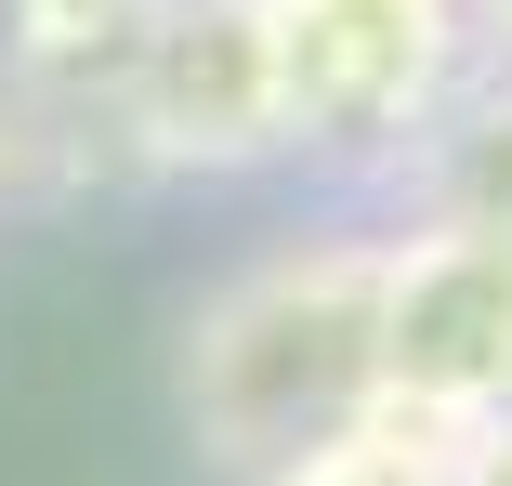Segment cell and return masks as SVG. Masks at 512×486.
Returning a JSON list of instances; mask_svg holds the SVG:
<instances>
[{"label":"cell","mask_w":512,"mask_h":486,"mask_svg":"<svg viewBox=\"0 0 512 486\" xmlns=\"http://www.w3.org/2000/svg\"><path fill=\"white\" fill-rule=\"evenodd\" d=\"M250 27L276 92V171H316L329 198H394L499 53L486 0H250Z\"/></svg>","instance_id":"2"},{"label":"cell","mask_w":512,"mask_h":486,"mask_svg":"<svg viewBox=\"0 0 512 486\" xmlns=\"http://www.w3.org/2000/svg\"><path fill=\"white\" fill-rule=\"evenodd\" d=\"M381 395L434 421L512 395V211H381Z\"/></svg>","instance_id":"3"},{"label":"cell","mask_w":512,"mask_h":486,"mask_svg":"<svg viewBox=\"0 0 512 486\" xmlns=\"http://www.w3.org/2000/svg\"><path fill=\"white\" fill-rule=\"evenodd\" d=\"M368 395H381V198L289 211L171 329V421L211 486H263Z\"/></svg>","instance_id":"1"},{"label":"cell","mask_w":512,"mask_h":486,"mask_svg":"<svg viewBox=\"0 0 512 486\" xmlns=\"http://www.w3.org/2000/svg\"><path fill=\"white\" fill-rule=\"evenodd\" d=\"M473 486H512V395L473 421Z\"/></svg>","instance_id":"5"},{"label":"cell","mask_w":512,"mask_h":486,"mask_svg":"<svg viewBox=\"0 0 512 486\" xmlns=\"http://www.w3.org/2000/svg\"><path fill=\"white\" fill-rule=\"evenodd\" d=\"M263 486H473V421H434L407 395H368L342 434H316L302 460H276Z\"/></svg>","instance_id":"4"}]
</instances>
